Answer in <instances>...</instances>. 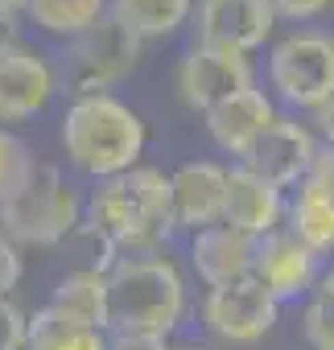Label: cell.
<instances>
[{
    "mask_svg": "<svg viewBox=\"0 0 334 350\" xmlns=\"http://www.w3.org/2000/svg\"><path fill=\"white\" fill-rule=\"evenodd\" d=\"M83 227L116 256H153L174 235L170 178L153 165H132L95 182L83 198Z\"/></svg>",
    "mask_w": 334,
    "mask_h": 350,
    "instance_id": "cell-1",
    "label": "cell"
},
{
    "mask_svg": "<svg viewBox=\"0 0 334 350\" xmlns=\"http://www.w3.org/2000/svg\"><path fill=\"white\" fill-rule=\"evenodd\" d=\"M186 317V280L170 256H120L107 268V334L170 338Z\"/></svg>",
    "mask_w": 334,
    "mask_h": 350,
    "instance_id": "cell-2",
    "label": "cell"
},
{
    "mask_svg": "<svg viewBox=\"0 0 334 350\" xmlns=\"http://www.w3.org/2000/svg\"><path fill=\"white\" fill-rule=\"evenodd\" d=\"M144 140H149L144 120L116 95H83L62 116L66 161L95 182L140 165Z\"/></svg>",
    "mask_w": 334,
    "mask_h": 350,
    "instance_id": "cell-3",
    "label": "cell"
},
{
    "mask_svg": "<svg viewBox=\"0 0 334 350\" xmlns=\"http://www.w3.org/2000/svg\"><path fill=\"white\" fill-rule=\"evenodd\" d=\"M83 227V198L62 169L38 161L13 198L0 202V235L25 247H58Z\"/></svg>",
    "mask_w": 334,
    "mask_h": 350,
    "instance_id": "cell-4",
    "label": "cell"
},
{
    "mask_svg": "<svg viewBox=\"0 0 334 350\" xmlns=\"http://www.w3.org/2000/svg\"><path fill=\"white\" fill-rule=\"evenodd\" d=\"M136 58H140V38H132L112 13H103L91 29L70 38L62 79L75 91V99L112 95V87H120L136 70Z\"/></svg>",
    "mask_w": 334,
    "mask_h": 350,
    "instance_id": "cell-5",
    "label": "cell"
},
{
    "mask_svg": "<svg viewBox=\"0 0 334 350\" xmlns=\"http://www.w3.org/2000/svg\"><path fill=\"white\" fill-rule=\"evenodd\" d=\"M268 83L289 107L318 111L334 95V38L318 29L285 33L268 50Z\"/></svg>",
    "mask_w": 334,
    "mask_h": 350,
    "instance_id": "cell-6",
    "label": "cell"
},
{
    "mask_svg": "<svg viewBox=\"0 0 334 350\" xmlns=\"http://www.w3.org/2000/svg\"><path fill=\"white\" fill-rule=\"evenodd\" d=\"M174 87H178V99L182 107L190 111H211L215 103L256 87L252 83V62L248 54H231V50H215V46H190L186 58L178 62V75H174Z\"/></svg>",
    "mask_w": 334,
    "mask_h": 350,
    "instance_id": "cell-7",
    "label": "cell"
},
{
    "mask_svg": "<svg viewBox=\"0 0 334 350\" xmlns=\"http://www.w3.org/2000/svg\"><path fill=\"white\" fill-rule=\"evenodd\" d=\"M293 190V202H285V227L322 260L334 252V148L318 144L309 173Z\"/></svg>",
    "mask_w": 334,
    "mask_h": 350,
    "instance_id": "cell-8",
    "label": "cell"
},
{
    "mask_svg": "<svg viewBox=\"0 0 334 350\" xmlns=\"http://www.w3.org/2000/svg\"><path fill=\"white\" fill-rule=\"evenodd\" d=\"M277 309L281 305L248 276V280H235V284H223V288H207V297H203V325L219 342L248 346V342H260L272 329Z\"/></svg>",
    "mask_w": 334,
    "mask_h": 350,
    "instance_id": "cell-9",
    "label": "cell"
},
{
    "mask_svg": "<svg viewBox=\"0 0 334 350\" xmlns=\"http://www.w3.org/2000/svg\"><path fill=\"white\" fill-rule=\"evenodd\" d=\"M277 29V13L268 0H198L194 13V42L231 50V54H252L260 50Z\"/></svg>",
    "mask_w": 334,
    "mask_h": 350,
    "instance_id": "cell-10",
    "label": "cell"
},
{
    "mask_svg": "<svg viewBox=\"0 0 334 350\" xmlns=\"http://www.w3.org/2000/svg\"><path fill=\"white\" fill-rule=\"evenodd\" d=\"M313 152H318V136H313L305 124L277 116L272 128L244 152L240 165L252 169L256 178H264L268 186H277V190L285 194V190H293V186L305 178V173H309Z\"/></svg>",
    "mask_w": 334,
    "mask_h": 350,
    "instance_id": "cell-11",
    "label": "cell"
},
{
    "mask_svg": "<svg viewBox=\"0 0 334 350\" xmlns=\"http://www.w3.org/2000/svg\"><path fill=\"white\" fill-rule=\"evenodd\" d=\"M318 256L297 243L289 231H272L256 243V264H252V280L281 305V301H297L305 293H313L318 284Z\"/></svg>",
    "mask_w": 334,
    "mask_h": 350,
    "instance_id": "cell-12",
    "label": "cell"
},
{
    "mask_svg": "<svg viewBox=\"0 0 334 350\" xmlns=\"http://www.w3.org/2000/svg\"><path fill=\"white\" fill-rule=\"evenodd\" d=\"M223 194H227V169L215 161H190L170 173V215L174 231H203L223 223Z\"/></svg>",
    "mask_w": 334,
    "mask_h": 350,
    "instance_id": "cell-13",
    "label": "cell"
},
{
    "mask_svg": "<svg viewBox=\"0 0 334 350\" xmlns=\"http://www.w3.org/2000/svg\"><path fill=\"white\" fill-rule=\"evenodd\" d=\"M50 95L54 70L38 50H29L25 42L0 50V124H17L46 111Z\"/></svg>",
    "mask_w": 334,
    "mask_h": 350,
    "instance_id": "cell-14",
    "label": "cell"
},
{
    "mask_svg": "<svg viewBox=\"0 0 334 350\" xmlns=\"http://www.w3.org/2000/svg\"><path fill=\"white\" fill-rule=\"evenodd\" d=\"M223 223L252 239H264V235L281 231V223H285V194L277 186H268L264 178H256L252 169L235 165V169H227Z\"/></svg>",
    "mask_w": 334,
    "mask_h": 350,
    "instance_id": "cell-15",
    "label": "cell"
},
{
    "mask_svg": "<svg viewBox=\"0 0 334 350\" xmlns=\"http://www.w3.org/2000/svg\"><path fill=\"white\" fill-rule=\"evenodd\" d=\"M256 243L260 239H252V235H244V231H235L227 223H215V227L194 231L190 264H194V272H198V280L207 288H223V284H235V280L252 276Z\"/></svg>",
    "mask_w": 334,
    "mask_h": 350,
    "instance_id": "cell-16",
    "label": "cell"
},
{
    "mask_svg": "<svg viewBox=\"0 0 334 350\" xmlns=\"http://www.w3.org/2000/svg\"><path fill=\"white\" fill-rule=\"evenodd\" d=\"M272 120H277L272 99L260 87H248V91H240V95H231L207 111V132L223 152L244 161V152L272 128Z\"/></svg>",
    "mask_w": 334,
    "mask_h": 350,
    "instance_id": "cell-17",
    "label": "cell"
},
{
    "mask_svg": "<svg viewBox=\"0 0 334 350\" xmlns=\"http://www.w3.org/2000/svg\"><path fill=\"white\" fill-rule=\"evenodd\" d=\"M50 305L83 325H95L107 334V272L99 268H75L54 284Z\"/></svg>",
    "mask_w": 334,
    "mask_h": 350,
    "instance_id": "cell-18",
    "label": "cell"
},
{
    "mask_svg": "<svg viewBox=\"0 0 334 350\" xmlns=\"http://www.w3.org/2000/svg\"><path fill=\"white\" fill-rule=\"evenodd\" d=\"M25 350H107V334L46 305L25 321Z\"/></svg>",
    "mask_w": 334,
    "mask_h": 350,
    "instance_id": "cell-19",
    "label": "cell"
},
{
    "mask_svg": "<svg viewBox=\"0 0 334 350\" xmlns=\"http://www.w3.org/2000/svg\"><path fill=\"white\" fill-rule=\"evenodd\" d=\"M194 0H112V17L132 38H170L186 25Z\"/></svg>",
    "mask_w": 334,
    "mask_h": 350,
    "instance_id": "cell-20",
    "label": "cell"
},
{
    "mask_svg": "<svg viewBox=\"0 0 334 350\" xmlns=\"http://www.w3.org/2000/svg\"><path fill=\"white\" fill-rule=\"evenodd\" d=\"M25 13H29L34 25L46 29V33L79 38L83 29H91V25L107 13V0H29Z\"/></svg>",
    "mask_w": 334,
    "mask_h": 350,
    "instance_id": "cell-21",
    "label": "cell"
},
{
    "mask_svg": "<svg viewBox=\"0 0 334 350\" xmlns=\"http://www.w3.org/2000/svg\"><path fill=\"white\" fill-rule=\"evenodd\" d=\"M34 165H38V161H34L29 144H25L17 132L0 128V202L17 194V186L29 178V169H34Z\"/></svg>",
    "mask_w": 334,
    "mask_h": 350,
    "instance_id": "cell-22",
    "label": "cell"
},
{
    "mask_svg": "<svg viewBox=\"0 0 334 350\" xmlns=\"http://www.w3.org/2000/svg\"><path fill=\"white\" fill-rule=\"evenodd\" d=\"M301 329H305V342L313 350H334V297L313 293L305 313H301Z\"/></svg>",
    "mask_w": 334,
    "mask_h": 350,
    "instance_id": "cell-23",
    "label": "cell"
},
{
    "mask_svg": "<svg viewBox=\"0 0 334 350\" xmlns=\"http://www.w3.org/2000/svg\"><path fill=\"white\" fill-rule=\"evenodd\" d=\"M25 313L9 301L0 297V350H25Z\"/></svg>",
    "mask_w": 334,
    "mask_h": 350,
    "instance_id": "cell-24",
    "label": "cell"
},
{
    "mask_svg": "<svg viewBox=\"0 0 334 350\" xmlns=\"http://www.w3.org/2000/svg\"><path fill=\"white\" fill-rule=\"evenodd\" d=\"M21 272H25V264H21L17 243H9L5 235H0V297H9L21 284Z\"/></svg>",
    "mask_w": 334,
    "mask_h": 350,
    "instance_id": "cell-25",
    "label": "cell"
},
{
    "mask_svg": "<svg viewBox=\"0 0 334 350\" xmlns=\"http://www.w3.org/2000/svg\"><path fill=\"white\" fill-rule=\"evenodd\" d=\"M107 350H174L161 334H107Z\"/></svg>",
    "mask_w": 334,
    "mask_h": 350,
    "instance_id": "cell-26",
    "label": "cell"
},
{
    "mask_svg": "<svg viewBox=\"0 0 334 350\" xmlns=\"http://www.w3.org/2000/svg\"><path fill=\"white\" fill-rule=\"evenodd\" d=\"M277 17H289V21H309L318 13L330 9V0H268Z\"/></svg>",
    "mask_w": 334,
    "mask_h": 350,
    "instance_id": "cell-27",
    "label": "cell"
},
{
    "mask_svg": "<svg viewBox=\"0 0 334 350\" xmlns=\"http://www.w3.org/2000/svg\"><path fill=\"white\" fill-rule=\"evenodd\" d=\"M313 128H318V140H322L326 148H334V95L313 111Z\"/></svg>",
    "mask_w": 334,
    "mask_h": 350,
    "instance_id": "cell-28",
    "label": "cell"
},
{
    "mask_svg": "<svg viewBox=\"0 0 334 350\" xmlns=\"http://www.w3.org/2000/svg\"><path fill=\"white\" fill-rule=\"evenodd\" d=\"M21 42V25H17V13H5L0 9V50H9Z\"/></svg>",
    "mask_w": 334,
    "mask_h": 350,
    "instance_id": "cell-29",
    "label": "cell"
},
{
    "mask_svg": "<svg viewBox=\"0 0 334 350\" xmlns=\"http://www.w3.org/2000/svg\"><path fill=\"white\" fill-rule=\"evenodd\" d=\"M313 293H326V297H334V264L318 276V284H313Z\"/></svg>",
    "mask_w": 334,
    "mask_h": 350,
    "instance_id": "cell-30",
    "label": "cell"
},
{
    "mask_svg": "<svg viewBox=\"0 0 334 350\" xmlns=\"http://www.w3.org/2000/svg\"><path fill=\"white\" fill-rule=\"evenodd\" d=\"M29 5V0H0V9H5V13H17V9H25Z\"/></svg>",
    "mask_w": 334,
    "mask_h": 350,
    "instance_id": "cell-31",
    "label": "cell"
},
{
    "mask_svg": "<svg viewBox=\"0 0 334 350\" xmlns=\"http://www.w3.org/2000/svg\"><path fill=\"white\" fill-rule=\"evenodd\" d=\"M174 350H211V346H174Z\"/></svg>",
    "mask_w": 334,
    "mask_h": 350,
    "instance_id": "cell-32",
    "label": "cell"
}]
</instances>
